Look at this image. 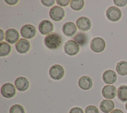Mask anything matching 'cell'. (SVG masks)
<instances>
[{
  "mask_svg": "<svg viewBox=\"0 0 127 113\" xmlns=\"http://www.w3.org/2000/svg\"><path fill=\"white\" fill-rule=\"evenodd\" d=\"M14 85L18 91H25L29 88V82L25 77H19L15 80Z\"/></svg>",
  "mask_w": 127,
  "mask_h": 113,
  "instance_id": "cell-15",
  "label": "cell"
},
{
  "mask_svg": "<svg viewBox=\"0 0 127 113\" xmlns=\"http://www.w3.org/2000/svg\"><path fill=\"white\" fill-rule=\"evenodd\" d=\"M30 43L29 41L24 38L20 39L15 44V48L20 53H26L30 49Z\"/></svg>",
  "mask_w": 127,
  "mask_h": 113,
  "instance_id": "cell-9",
  "label": "cell"
},
{
  "mask_svg": "<svg viewBox=\"0 0 127 113\" xmlns=\"http://www.w3.org/2000/svg\"><path fill=\"white\" fill-rule=\"evenodd\" d=\"M0 34H1V35H0V42H1V41L3 39V38H4V33H3V31H2V29H0Z\"/></svg>",
  "mask_w": 127,
  "mask_h": 113,
  "instance_id": "cell-32",
  "label": "cell"
},
{
  "mask_svg": "<svg viewBox=\"0 0 127 113\" xmlns=\"http://www.w3.org/2000/svg\"><path fill=\"white\" fill-rule=\"evenodd\" d=\"M113 2L116 5L120 7L125 6L127 4V0H114Z\"/></svg>",
  "mask_w": 127,
  "mask_h": 113,
  "instance_id": "cell-26",
  "label": "cell"
},
{
  "mask_svg": "<svg viewBox=\"0 0 127 113\" xmlns=\"http://www.w3.org/2000/svg\"><path fill=\"white\" fill-rule=\"evenodd\" d=\"M69 113H84V112L81 108L76 107L72 108Z\"/></svg>",
  "mask_w": 127,
  "mask_h": 113,
  "instance_id": "cell-29",
  "label": "cell"
},
{
  "mask_svg": "<svg viewBox=\"0 0 127 113\" xmlns=\"http://www.w3.org/2000/svg\"><path fill=\"white\" fill-rule=\"evenodd\" d=\"M9 113H25L24 108L19 104L13 105L9 110Z\"/></svg>",
  "mask_w": 127,
  "mask_h": 113,
  "instance_id": "cell-24",
  "label": "cell"
},
{
  "mask_svg": "<svg viewBox=\"0 0 127 113\" xmlns=\"http://www.w3.org/2000/svg\"><path fill=\"white\" fill-rule=\"evenodd\" d=\"M110 113H124V112L120 109H115L113 110Z\"/></svg>",
  "mask_w": 127,
  "mask_h": 113,
  "instance_id": "cell-31",
  "label": "cell"
},
{
  "mask_svg": "<svg viewBox=\"0 0 127 113\" xmlns=\"http://www.w3.org/2000/svg\"><path fill=\"white\" fill-rule=\"evenodd\" d=\"M56 2L58 4L62 6H66L70 2L69 0H57Z\"/></svg>",
  "mask_w": 127,
  "mask_h": 113,
  "instance_id": "cell-28",
  "label": "cell"
},
{
  "mask_svg": "<svg viewBox=\"0 0 127 113\" xmlns=\"http://www.w3.org/2000/svg\"><path fill=\"white\" fill-rule=\"evenodd\" d=\"M11 51V46L7 42H1L0 43V56L1 57L8 55Z\"/></svg>",
  "mask_w": 127,
  "mask_h": 113,
  "instance_id": "cell-22",
  "label": "cell"
},
{
  "mask_svg": "<svg viewBox=\"0 0 127 113\" xmlns=\"http://www.w3.org/2000/svg\"><path fill=\"white\" fill-rule=\"evenodd\" d=\"M64 74L63 67L58 64L52 66L49 70V74L50 77L56 80H59L62 79Z\"/></svg>",
  "mask_w": 127,
  "mask_h": 113,
  "instance_id": "cell-4",
  "label": "cell"
},
{
  "mask_svg": "<svg viewBox=\"0 0 127 113\" xmlns=\"http://www.w3.org/2000/svg\"><path fill=\"white\" fill-rule=\"evenodd\" d=\"M85 113H99V112L96 107L93 105H90L85 108Z\"/></svg>",
  "mask_w": 127,
  "mask_h": 113,
  "instance_id": "cell-25",
  "label": "cell"
},
{
  "mask_svg": "<svg viewBox=\"0 0 127 113\" xmlns=\"http://www.w3.org/2000/svg\"><path fill=\"white\" fill-rule=\"evenodd\" d=\"M115 107V104L113 101L105 99L101 101L100 104V109L104 113L111 112Z\"/></svg>",
  "mask_w": 127,
  "mask_h": 113,
  "instance_id": "cell-17",
  "label": "cell"
},
{
  "mask_svg": "<svg viewBox=\"0 0 127 113\" xmlns=\"http://www.w3.org/2000/svg\"><path fill=\"white\" fill-rule=\"evenodd\" d=\"M44 43L48 48L55 49L58 48L61 45L62 38L61 36L57 33H50L45 37Z\"/></svg>",
  "mask_w": 127,
  "mask_h": 113,
  "instance_id": "cell-1",
  "label": "cell"
},
{
  "mask_svg": "<svg viewBox=\"0 0 127 113\" xmlns=\"http://www.w3.org/2000/svg\"><path fill=\"white\" fill-rule=\"evenodd\" d=\"M92 80L91 78L87 76L81 77L78 80L79 87L84 90L90 89L92 86Z\"/></svg>",
  "mask_w": 127,
  "mask_h": 113,
  "instance_id": "cell-18",
  "label": "cell"
},
{
  "mask_svg": "<svg viewBox=\"0 0 127 113\" xmlns=\"http://www.w3.org/2000/svg\"><path fill=\"white\" fill-rule=\"evenodd\" d=\"M76 24L80 30L83 31L89 30L91 26V23L90 19L85 16H81L78 18L76 21Z\"/></svg>",
  "mask_w": 127,
  "mask_h": 113,
  "instance_id": "cell-10",
  "label": "cell"
},
{
  "mask_svg": "<svg viewBox=\"0 0 127 113\" xmlns=\"http://www.w3.org/2000/svg\"><path fill=\"white\" fill-rule=\"evenodd\" d=\"M36 33V28L31 24H26L23 26L20 30L21 36L27 39L32 38L35 36Z\"/></svg>",
  "mask_w": 127,
  "mask_h": 113,
  "instance_id": "cell-8",
  "label": "cell"
},
{
  "mask_svg": "<svg viewBox=\"0 0 127 113\" xmlns=\"http://www.w3.org/2000/svg\"><path fill=\"white\" fill-rule=\"evenodd\" d=\"M118 98L122 102L127 101V86L122 85L118 89Z\"/></svg>",
  "mask_w": 127,
  "mask_h": 113,
  "instance_id": "cell-21",
  "label": "cell"
},
{
  "mask_svg": "<svg viewBox=\"0 0 127 113\" xmlns=\"http://www.w3.org/2000/svg\"><path fill=\"white\" fill-rule=\"evenodd\" d=\"M116 69L117 73L122 76L127 75V61H121L116 65Z\"/></svg>",
  "mask_w": 127,
  "mask_h": 113,
  "instance_id": "cell-20",
  "label": "cell"
},
{
  "mask_svg": "<svg viewBox=\"0 0 127 113\" xmlns=\"http://www.w3.org/2000/svg\"><path fill=\"white\" fill-rule=\"evenodd\" d=\"M53 24L49 20H44L39 25V31L43 35L49 34L53 30Z\"/></svg>",
  "mask_w": 127,
  "mask_h": 113,
  "instance_id": "cell-12",
  "label": "cell"
},
{
  "mask_svg": "<svg viewBox=\"0 0 127 113\" xmlns=\"http://www.w3.org/2000/svg\"><path fill=\"white\" fill-rule=\"evenodd\" d=\"M117 75L113 70H107L105 71L102 75L103 81L107 84H113L117 80Z\"/></svg>",
  "mask_w": 127,
  "mask_h": 113,
  "instance_id": "cell-16",
  "label": "cell"
},
{
  "mask_svg": "<svg viewBox=\"0 0 127 113\" xmlns=\"http://www.w3.org/2000/svg\"><path fill=\"white\" fill-rule=\"evenodd\" d=\"M125 108H126V111H127V102L126 103V105H125Z\"/></svg>",
  "mask_w": 127,
  "mask_h": 113,
  "instance_id": "cell-33",
  "label": "cell"
},
{
  "mask_svg": "<svg viewBox=\"0 0 127 113\" xmlns=\"http://www.w3.org/2000/svg\"><path fill=\"white\" fill-rule=\"evenodd\" d=\"M73 39L80 46H84L88 41V37L86 33L83 32L77 33L73 37Z\"/></svg>",
  "mask_w": 127,
  "mask_h": 113,
  "instance_id": "cell-19",
  "label": "cell"
},
{
  "mask_svg": "<svg viewBox=\"0 0 127 113\" xmlns=\"http://www.w3.org/2000/svg\"><path fill=\"white\" fill-rule=\"evenodd\" d=\"M50 17L54 21H60L64 16V10L61 6L56 5L52 7L49 12Z\"/></svg>",
  "mask_w": 127,
  "mask_h": 113,
  "instance_id": "cell-6",
  "label": "cell"
},
{
  "mask_svg": "<svg viewBox=\"0 0 127 113\" xmlns=\"http://www.w3.org/2000/svg\"><path fill=\"white\" fill-rule=\"evenodd\" d=\"M84 1L83 0H72L70 2V6L74 10H79L84 6Z\"/></svg>",
  "mask_w": 127,
  "mask_h": 113,
  "instance_id": "cell-23",
  "label": "cell"
},
{
  "mask_svg": "<svg viewBox=\"0 0 127 113\" xmlns=\"http://www.w3.org/2000/svg\"><path fill=\"white\" fill-rule=\"evenodd\" d=\"M106 14L107 18L113 22L118 21L122 17L121 10L118 7L114 6H110L107 9Z\"/></svg>",
  "mask_w": 127,
  "mask_h": 113,
  "instance_id": "cell-2",
  "label": "cell"
},
{
  "mask_svg": "<svg viewBox=\"0 0 127 113\" xmlns=\"http://www.w3.org/2000/svg\"><path fill=\"white\" fill-rule=\"evenodd\" d=\"M64 50L65 53L69 55H74L79 52V46L74 40H68L64 44Z\"/></svg>",
  "mask_w": 127,
  "mask_h": 113,
  "instance_id": "cell-5",
  "label": "cell"
},
{
  "mask_svg": "<svg viewBox=\"0 0 127 113\" xmlns=\"http://www.w3.org/2000/svg\"><path fill=\"white\" fill-rule=\"evenodd\" d=\"M5 1L8 4H10V5H14V4H15L16 3H17L18 2V0H5Z\"/></svg>",
  "mask_w": 127,
  "mask_h": 113,
  "instance_id": "cell-30",
  "label": "cell"
},
{
  "mask_svg": "<svg viewBox=\"0 0 127 113\" xmlns=\"http://www.w3.org/2000/svg\"><path fill=\"white\" fill-rule=\"evenodd\" d=\"M5 41L11 44H14L17 42L19 38L18 32L13 28H10L7 30L5 32Z\"/></svg>",
  "mask_w": 127,
  "mask_h": 113,
  "instance_id": "cell-11",
  "label": "cell"
},
{
  "mask_svg": "<svg viewBox=\"0 0 127 113\" xmlns=\"http://www.w3.org/2000/svg\"><path fill=\"white\" fill-rule=\"evenodd\" d=\"M0 92L3 97L6 98H10L14 97L15 95L16 90L12 84L7 83L1 86Z\"/></svg>",
  "mask_w": 127,
  "mask_h": 113,
  "instance_id": "cell-7",
  "label": "cell"
},
{
  "mask_svg": "<svg viewBox=\"0 0 127 113\" xmlns=\"http://www.w3.org/2000/svg\"><path fill=\"white\" fill-rule=\"evenodd\" d=\"M117 90L115 86L114 85H106L102 90L103 96L106 99H112L114 98L116 95Z\"/></svg>",
  "mask_w": 127,
  "mask_h": 113,
  "instance_id": "cell-13",
  "label": "cell"
},
{
  "mask_svg": "<svg viewBox=\"0 0 127 113\" xmlns=\"http://www.w3.org/2000/svg\"><path fill=\"white\" fill-rule=\"evenodd\" d=\"M105 46V42L104 40L101 37H95L92 39L90 42V48L93 51L96 53L103 51Z\"/></svg>",
  "mask_w": 127,
  "mask_h": 113,
  "instance_id": "cell-3",
  "label": "cell"
},
{
  "mask_svg": "<svg viewBox=\"0 0 127 113\" xmlns=\"http://www.w3.org/2000/svg\"><path fill=\"white\" fill-rule=\"evenodd\" d=\"M62 30L65 35L68 37H71L76 33L77 28L73 22H67L63 25Z\"/></svg>",
  "mask_w": 127,
  "mask_h": 113,
  "instance_id": "cell-14",
  "label": "cell"
},
{
  "mask_svg": "<svg viewBox=\"0 0 127 113\" xmlns=\"http://www.w3.org/2000/svg\"><path fill=\"white\" fill-rule=\"evenodd\" d=\"M41 2L45 6L50 7L54 4L55 1L54 0H42Z\"/></svg>",
  "mask_w": 127,
  "mask_h": 113,
  "instance_id": "cell-27",
  "label": "cell"
}]
</instances>
